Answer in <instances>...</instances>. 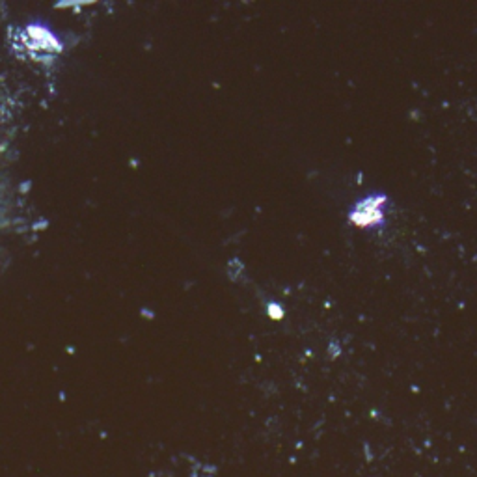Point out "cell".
<instances>
[{"instance_id":"6da1fadb","label":"cell","mask_w":477,"mask_h":477,"mask_svg":"<svg viewBox=\"0 0 477 477\" xmlns=\"http://www.w3.org/2000/svg\"><path fill=\"white\" fill-rule=\"evenodd\" d=\"M386 204H388V198L384 194L362 198L358 204H354L353 211L349 213V222L362 230H373V228L382 226L386 220Z\"/></svg>"}]
</instances>
